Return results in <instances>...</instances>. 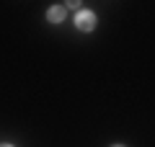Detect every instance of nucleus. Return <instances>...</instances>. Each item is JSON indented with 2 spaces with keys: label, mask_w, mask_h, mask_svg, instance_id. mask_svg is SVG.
I'll return each mask as SVG.
<instances>
[{
  "label": "nucleus",
  "mask_w": 155,
  "mask_h": 147,
  "mask_svg": "<svg viewBox=\"0 0 155 147\" xmlns=\"http://www.w3.org/2000/svg\"><path fill=\"white\" fill-rule=\"evenodd\" d=\"M75 28L78 31H93L96 28V13H91V11H78V16H75Z\"/></svg>",
  "instance_id": "1"
},
{
  "label": "nucleus",
  "mask_w": 155,
  "mask_h": 147,
  "mask_svg": "<svg viewBox=\"0 0 155 147\" xmlns=\"http://www.w3.org/2000/svg\"><path fill=\"white\" fill-rule=\"evenodd\" d=\"M47 18H49L52 23H60L62 18H65V5H52L49 11H47Z\"/></svg>",
  "instance_id": "2"
},
{
  "label": "nucleus",
  "mask_w": 155,
  "mask_h": 147,
  "mask_svg": "<svg viewBox=\"0 0 155 147\" xmlns=\"http://www.w3.org/2000/svg\"><path fill=\"white\" fill-rule=\"evenodd\" d=\"M65 8H70V11H83V8H80V3H67Z\"/></svg>",
  "instance_id": "3"
},
{
  "label": "nucleus",
  "mask_w": 155,
  "mask_h": 147,
  "mask_svg": "<svg viewBox=\"0 0 155 147\" xmlns=\"http://www.w3.org/2000/svg\"><path fill=\"white\" fill-rule=\"evenodd\" d=\"M0 147H13V145H0Z\"/></svg>",
  "instance_id": "4"
}]
</instances>
